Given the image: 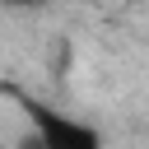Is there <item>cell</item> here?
I'll return each mask as SVG.
<instances>
[{
	"instance_id": "obj_1",
	"label": "cell",
	"mask_w": 149,
	"mask_h": 149,
	"mask_svg": "<svg viewBox=\"0 0 149 149\" xmlns=\"http://www.w3.org/2000/svg\"><path fill=\"white\" fill-rule=\"evenodd\" d=\"M28 116V149H107L102 130L74 112H61L37 98H19Z\"/></svg>"
},
{
	"instance_id": "obj_2",
	"label": "cell",
	"mask_w": 149,
	"mask_h": 149,
	"mask_svg": "<svg viewBox=\"0 0 149 149\" xmlns=\"http://www.w3.org/2000/svg\"><path fill=\"white\" fill-rule=\"evenodd\" d=\"M0 5H9V9H37V5H51V0H0Z\"/></svg>"
}]
</instances>
